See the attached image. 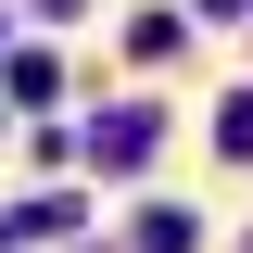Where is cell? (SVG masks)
Here are the masks:
<instances>
[{"mask_svg": "<svg viewBox=\"0 0 253 253\" xmlns=\"http://www.w3.org/2000/svg\"><path fill=\"white\" fill-rule=\"evenodd\" d=\"M139 253H203V215H177V203H165V215H139Z\"/></svg>", "mask_w": 253, "mask_h": 253, "instance_id": "cell-3", "label": "cell"}, {"mask_svg": "<svg viewBox=\"0 0 253 253\" xmlns=\"http://www.w3.org/2000/svg\"><path fill=\"white\" fill-rule=\"evenodd\" d=\"M76 152H89V165H139V152H152V114L126 101V114H101L89 139H76Z\"/></svg>", "mask_w": 253, "mask_h": 253, "instance_id": "cell-1", "label": "cell"}, {"mask_svg": "<svg viewBox=\"0 0 253 253\" xmlns=\"http://www.w3.org/2000/svg\"><path fill=\"white\" fill-rule=\"evenodd\" d=\"M51 13H76V0H51Z\"/></svg>", "mask_w": 253, "mask_h": 253, "instance_id": "cell-5", "label": "cell"}, {"mask_svg": "<svg viewBox=\"0 0 253 253\" xmlns=\"http://www.w3.org/2000/svg\"><path fill=\"white\" fill-rule=\"evenodd\" d=\"M76 215H89V203H13V215H0V253H26V241H63Z\"/></svg>", "mask_w": 253, "mask_h": 253, "instance_id": "cell-2", "label": "cell"}, {"mask_svg": "<svg viewBox=\"0 0 253 253\" xmlns=\"http://www.w3.org/2000/svg\"><path fill=\"white\" fill-rule=\"evenodd\" d=\"M215 139H228V152H253V89H241V101L215 114Z\"/></svg>", "mask_w": 253, "mask_h": 253, "instance_id": "cell-4", "label": "cell"}]
</instances>
